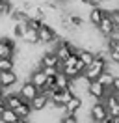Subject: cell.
<instances>
[{"instance_id":"obj_1","label":"cell","mask_w":119,"mask_h":123,"mask_svg":"<svg viewBox=\"0 0 119 123\" xmlns=\"http://www.w3.org/2000/svg\"><path fill=\"white\" fill-rule=\"evenodd\" d=\"M37 34H39V43H41V45H54L60 39L58 30L48 23H43V26L37 30Z\"/></svg>"},{"instance_id":"obj_2","label":"cell","mask_w":119,"mask_h":123,"mask_svg":"<svg viewBox=\"0 0 119 123\" xmlns=\"http://www.w3.org/2000/svg\"><path fill=\"white\" fill-rule=\"evenodd\" d=\"M17 54V43L13 41V37L2 36L0 37V58H11L13 60Z\"/></svg>"},{"instance_id":"obj_3","label":"cell","mask_w":119,"mask_h":123,"mask_svg":"<svg viewBox=\"0 0 119 123\" xmlns=\"http://www.w3.org/2000/svg\"><path fill=\"white\" fill-rule=\"evenodd\" d=\"M106 116H108V110H106L102 101L91 103V106H89V119H91V123H101Z\"/></svg>"},{"instance_id":"obj_4","label":"cell","mask_w":119,"mask_h":123,"mask_svg":"<svg viewBox=\"0 0 119 123\" xmlns=\"http://www.w3.org/2000/svg\"><path fill=\"white\" fill-rule=\"evenodd\" d=\"M39 67H56L58 71H61L63 63L58 60V56L54 54V50H45L39 56Z\"/></svg>"},{"instance_id":"obj_5","label":"cell","mask_w":119,"mask_h":123,"mask_svg":"<svg viewBox=\"0 0 119 123\" xmlns=\"http://www.w3.org/2000/svg\"><path fill=\"white\" fill-rule=\"evenodd\" d=\"M86 93H88L93 101H102L104 97H106V88H104L99 80H91V82H88Z\"/></svg>"},{"instance_id":"obj_6","label":"cell","mask_w":119,"mask_h":123,"mask_svg":"<svg viewBox=\"0 0 119 123\" xmlns=\"http://www.w3.org/2000/svg\"><path fill=\"white\" fill-rule=\"evenodd\" d=\"M17 93L21 95V99L24 101V103H30V101H32L37 93H39V90H37V88L32 84L30 80H24V82L21 84V88H19V92H17Z\"/></svg>"},{"instance_id":"obj_7","label":"cell","mask_w":119,"mask_h":123,"mask_svg":"<svg viewBox=\"0 0 119 123\" xmlns=\"http://www.w3.org/2000/svg\"><path fill=\"white\" fill-rule=\"evenodd\" d=\"M48 105H50L48 95H47V93H43V92H39L34 99L30 101V108H32V112H43V110H47V108H48Z\"/></svg>"},{"instance_id":"obj_8","label":"cell","mask_w":119,"mask_h":123,"mask_svg":"<svg viewBox=\"0 0 119 123\" xmlns=\"http://www.w3.org/2000/svg\"><path fill=\"white\" fill-rule=\"evenodd\" d=\"M113 30H115V26H113V23L110 21V17L108 15H104V19L99 23V26H97V32H99V36L104 39H108L113 34Z\"/></svg>"},{"instance_id":"obj_9","label":"cell","mask_w":119,"mask_h":123,"mask_svg":"<svg viewBox=\"0 0 119 123\" xmlns=\"http://www.w3.org/2000/svg\"><path fill=\"white\" fill-rule=\"evenodd\" d=\"M104 15H106V13H104V9L101 8V6H93V8L88 11V19H86V21H88L93 28H97V26H99V23L104 19Z\"/></svg>"},{"instance_id":"obj_10","label":"cell","mask_w":119,"mask_h":123,"mask_svg":"<svg viewBox=\"0 0 119 123\" xmlns=\"http://www.w3.org/2000/svg\"><path fill=\"white\" fill-rule=\"evenodd\" d=\"M47 78H48V77H47V75H45L43 71H41L39 67H37V69H34L32 73H30L28 80H30V82H32L34 86H36V88L39 90V92H41V90L45 88V84H47Z\"/></svg>"},{"instance_id":"obj_11","label":"cell","mask_w":119,"mask_h":123,"mask_svg":"<svg viewBox=\"0 0 119 123\" xmlns=\"http://www.w3.org/2000/svg\"><path fill=\"white\" fill-rule=\"evenodd\" d=\"M21 39L24 45H30V47L39 45V34H37V30H32V28H26Z\"/></svg>"},{"instance_id":"obj_12","label":"cell","mask_w":119,"mask_h":123,"mask_svg":"<svg viewBox=\"0 0 119 123\" xmlns=\"http://www.w3.org/2000/svg\"><path fill=\"white\" fill-rule=\"evenodd\" d=\"M71 82H73V80L67 77L65 73H61V71L54 77V86H56V90H69V88H71Z\"/></svg>"},{"instance_id":"obj_13","label":"cell","mask_w":119,"mask_h":123,"mask_svg":"<svg viewBox=\"0 0 119 123\" xmlns=\"http://www.w3.org/2000/svg\"><path fill=\"white\" fill-rule=\"evenodd\" d=\"M76 56H78V60H80L86 67L95 60V52H93V50H89V49H80V50L76 52Z\"/></svg>"},{"instance_id":"obj_14","label":"cell","mask_w":119,"mask_h":123,"mask_svg":"<svg viewBox=\"0 0 119 123\" xmlns=\"http://www.w3.org/2000/svg\"><path fill=\"white\" fill-rule=\"evenodd\" d=\"M24 101L21 99V95L17 92H13V93H6V106L7 108H11V110H15V108L19 106V105H22Z\"/></svg>"},{"instance_id":"obj_15","label":"cell","mask_w":119,"mask_h":123,"mask_svg":"<svg viewBox=\"0 0 119 123\" xmlns=\"http://www.w3.org/2000/svg\"><path fill=\"white\" fill-rule=\"evenodd\" d=\"M113 75H112L110 71L108 69H104L102 73H101V75H99V78H97V80H99V82H101V84L104 86V88H106V90H112V84H113Z\"/></svg>"},{"instance_id":"obj_16","label":"cell","mask_w":119,"mask_h":123,"mask_svg":"<svg viewBox=\"0 0 119 123\" xmlns=\"http://www.w3.org/2000/svg\"><path fill=\"white\" fill-rule=\"evenodd\" d=\"M15 114L19 119H30V114H32V108H30V103H22L15 108Z\"/></svg>"},{"instance_id":"obj_17","label":"cell","mask_w":119,"mask_h":123,"mask_svg":"<svg viewBox=\"0 0 119 123\" xmlns=\"http://www.w3.org/2000/svg\"><path fill=\"white\" fill-rule=\"evenodd\" d=\"M15 121H19V117L15 114V110H11V108H6L0 114V123H15Z\"/></svg>"},{"instance_id":"obj_18","label":"cell","mask_w":119,"mask_h":123,"mask_svg":"<svg viewBox=\"0 0 119 123\" xmlns=\"http://www.w3.org/2000/svg\"><path fill=\"white\" fill-rule=\"evenodd\" d=\"M2 71H15V60H11V58H0V73Z\"/></svg>"},{"instance_id":"obj_19","label":"cell","mask_w":119,"mask_h":123,"mask_svg":"<svg viewBox=\"0 0 119 123\" xmlns=\"http://www.w3.org/2000/svg\"><path fill=\"white\" fill-rule=\"evenodd\" d=\"M24 30H26V21L24 23H15L13 28H11V32H13V37H22V34H24Z\"/></svg>"},{"instance_id":"obj_20","label":"cell","mask_w":119,"mask_h":123,"mask_svg":"<svg viewBox=\"0 0 119 123\" xmlns=\"http://www.w3.org/2000/svg\"><path fill=\"white\" fill-rule=\"evenodd\" d=\"M45 21L41 19H26V28H32V30H39L41 26H43Z\"/></svg>"},{"instance_id":"obj_21","label":"cell","mask_w":119,"mask_h":123,"mask_svg":"<svg viewBox=\"0 0 119 123\" xmlns=\"http://www.w3.org/2000/svg\"><path fill=\"white\" fill-rule=\"evenodd\" d=\"M106 15L110 17V21L113 23V26H115V28H119V8L112 9L110 13H106Z\"/></svg>"},{"instance_id":"obj_22","label":"cell","mask_w":119,"mask_h":123,"mask_svg":"<svg viewBox=\"0 0 119 123\" xmlns=\"http://www.w3.org/2000/svg\"><path fill=\"white\" fill-rule=\"evenodd\" d=\"M39 69L43 71V73L47 75V77H56V75L60 73V71L56 69V67H39Z\"/></svg>"},{"instance_id":"obj_23","label":"cell","mask_w":119,"mask_h":123,"mask_svg":"<svg viewBox=\"0 0 119 123\" xmlns=\"http://www.w3.org/2000/svg\"><path fill=\"white\" fill-rule=\"evenodd\" d=\"M60 123H80L76 116H61L60 117Z\"/></svg>"},{"instance_id":"obj_24","label":"cell","mask_w":119,"mask_h":123,"mask_svg":"<svg viewBox=\"0 0 119 123\" xmlns=\"http://www.w3.org/2000/svg\"><path fill=\"white\" fill-rule=\"evenodd\" d=\"M112 92H113V93H119V77L113 78V84H112Z\"/></svg>"},{"instance_id":"obj_25","label":"cell","mask_w":119,"mask_h":123,"mask_svg":"<svg viewBox=\"0 0 119 123\" xmlns=\"http://www.w3.org/2000/svg\"><path fill=\"white\" fill-rule=\"evenodd\" d=\"M6 108L7 106H6V95H4V97H0V114H2Z\"/></svg>"},{"instance_id":"obj_26","label":"cell","mask_w":119,"mask_h":123,"mask_svg":"<svg viewBox=\"0 0 119 123\" xmlns=\"http://www.w3.org/2000/svg\"><path fill=\"white\" fill-rule=\"evenodd\" d=\"M101 123H115V119H113L112 116H106V117H104V119H102Z\"/></svg>"},{"instance_id":"obj_27","label":"cell","mask_w":119,"mask_h":123,"mask_svg":"<svg viewBox=\"0 0 119 123\" xmlns=\"http://www.w3.org/2000/svg\"><path fill=\"white\" fill-rule=\"evenodd\" d=\"M4 95H6V90H4L2 86H0V97H4Z\"/></svg>"},{"instance_id":"obj_28","label":"cell","mask_w":119,"mask_h":123,"mask_svg":"<svg viewBox=\"0 0 119 123\" xmlns=\"http://www.w3.org/2000/svg\"><path fill=\"white\" fill-rule=\"evenodd\" d=\"M15 123H32L30 119H19V121H15Z\"/></svg>"},{"instance_id":"obj_29","label":"cell","mask_w":119,"mask_h":123,"mask_svg":"<svg viewBox=\"0 0 119 123\" xmlns=\"http://www.w3.org/2000/svg\"><path fill=\"white\" fill-rule=\"evenodd\" d=\"M115 99H117V105H119V93H115Z\"/></svg>"},{"instance_id":"obj_30","label":"cell","mask_w":119,"mask_h":123,"mask_svg":"<svg viewBox=\"0 0 119 123\" xmlns=\"http://www.w3.org/2000/svg\"><path fill=\"white\" fill-rule=\"evenodd\" d=\"M115 123H119V117H117V119H115Z\"/></svg>"},{"instance_id":"obj_31","label":"cell","mask_w":119,"mask_h":123,"mask_svg":"<svg viewBox=\"0 0 119 123\" xmlns=\"http://www.w3.org/2000/svg\"><path fill=\"white\" fill-rule=\"evenodd\" d=\"M0 2H4V0H0Z\"/></svg>"},{"instance_id":"obj_32","label":"cell","mask_w":119,"mask_h":123,"mask_svg":"<svg viewBox=\"0 0 119 123\" xmlns=\"http://www.w3.org/2000/svg\"><path fill=\"white\" fill-rule=\"evenodd\" d=\"M117 2H119V0H117Z\"/></svg>"}]
</instances>
